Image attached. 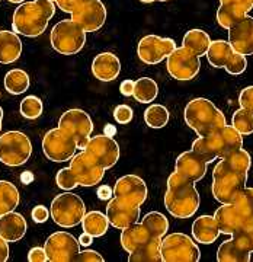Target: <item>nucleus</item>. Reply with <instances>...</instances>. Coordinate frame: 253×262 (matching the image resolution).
Wrapping results in <instances>:
<instances>
[{
    "instance_id": "ddd939ff",
    "label": "nucleus",
    "mask_w": 253,
    "mask_h": 262,
    "mask_svg": "<svg viewBox=\"0 0 253 262\" xmlns=\"http://www.w3.org/2000/svg\"><path fill=\"white\" fill-rule=\"evenodd\" d=\"M201 57L187 47H176V50L166 58L169 75L173 79L187 82L194 79L201 69Z\"/></svg>"
},
{
    "instance_id": "f704fd0d",
    "label": "nucleus",
    "mask_w": 253,
    "mask_h": 262,
    "mask_svg": "<svg viewBox=\"0 0 253 262\" xmlns=\"http://www.w3.org/2000/svg\"><path fill=\"white\" fill-rule=\"evenodd\" d=\"M19 201L20 195L18 188L9 181H0V215L15 211Z\"/></svg>"
},
{
    "instance_id": "6e6552de",
    "label": "nucleus",
    "mask_w": 253,
    "mask_h": 262,
    "mask_svg": "<svg viewBox=\"0 0 253 262\" xmlns=\"http://www.w3.org/2000/svg\"><path fill=\"white\" fill-rule=\"evenodd\" d=\"M50 211L56 225L70 229L82 223L86 214V206L80 196L64 191L53 200Z\"/></svg>"
},
{
    "instance_id": "aec40b11",
    "label": "nucleus",
    "mask_w": 253,
    "mask_h": 262,
    "mask_svg": "<svg viewBox=\"0 0 253 262\" xmlns=\"http://www.w3.org/2000/svg\"><path fill=\"white\" fill-rule=\"evenodd\" d=\"M83 150L94 155L96 160L105 169H111L120 160V146L112 137L106 134H99L90 137Z\"/></svg>"
},
{
    "instance_id": "39448f33",
    "label": "nucleus",
    "mask_w": 253,
    "mask_h": 262,
    "mask_svg": "<svg viewBox=\"0 0 253 262\" xmlns=\"http://www.w3.org/2000/svg\"><path fill=\"white\" fill-rule=\"evenodd\" d=\"M169 230V222L166 215L159 211H150L143 217L141 223H134L124 229L121 233L122 248L130 253L140 245L149 242L151 239H163Z\"/></svg>"
},
{
    "instance_id": "a18cd8bd",
    "label": "nucleus",
    "mask_w": 253,
    "mask_h": 262,
    "mask_svg": "<svg viewBox=\"0 0 253 262\" xmlns=\"http://www.w3.org/2000/svg\"><path fill=\"white\" fill-rule=\"evenodd\" d=\"M103 262V256L101 253L92 249H86V251H80L76 256L75 262Z\"/></svg>"
},
{
    "instance_id": "0eeeda50",
    "label": "nucleus",
    "mask_w": 253,
    "mask_h": 262,
    "mask_svg": "<svg viewBox=\"0 0 253 262\" xmlns=\"http://www.w3.org/2000/svg\"><path fill=\"white\" fill-rule=\"evenodd\" d=\"M86 31L73 19H63L57 22L51 29V47L58 54L63 56H75L82 51L86 44Z\"/></svg>"
},
{
    "instance_id": "2f4dec72",
    "label": "nucleus",
    "mask_w": 253,
    "mask_h": 262,
    "mask_svg": "<svg viewBox=\"0 0 253 262\" xmlns=\"http://www.w3.org/2000/svg\"><path fill=\"white\" fill-rule=\"evenodd\" d=\"M252 253L243 251L233 237L223 242L217 251V261L220 262H249Z\"/></svg>"
},
{
    "instance_id": "4d7b16f0",
    "label": "nucleus",
    "mask_w": 253,
    "mask_h": 262,
    "mask_svg": "<svg viewBox=\"0 0 253 262\" xmlns=\"http://www.w3.org/2000/svg\"><path fill=\"white\" fill-rule=\"evenodd\" d=\"M2 122H3V110H2V106H0V133H2Z\"/></svg>"
},
{
    "instance_id": "5fc2aeb1",
    "label": "nucleus",
    "mask_w": 253,
    "mask_h": 262,
    "mask_svg": "<svg viewBox=\"0 0 253 262\" xmlns=\"http://www.w3.org/2000/svg\"><path fill=\"white\" fill-rule=\"evenodd\" d=\"M20 179H22V182H24V184H31V181L34 179V175H32L29 170H27V172L20 177Z\"/></svg>"
},
{
    "instance_id": "dca6fc26",
    "label": "nucleus",
    "mask_w": 253,
    "mask_h": 262,
    "mask_svg": "<svg viewBox=\"0 0 253 262\" xmlns=\"http://www.w3.org/2000/svg\"><path fill=\"white\" fill-rule=\"evenodd\" d=\"M176 50V42L172 38L159 35H146L140 39L137 54L144 64H159Z\"/></svg>"
},
{
    "instance_id": "412c9836",
    "label": "nucleus",
    "mask_w": 253,
    "mask_h": 262,
    "mask_svg": "<svg viewBox=\"0 0 253 262\" xmlns=\"http://www.w3.org/2000/svg\"><path fill=\"white\" fill-rule=\"evenodd\" d=\"M141 215V207L131 206L113 196L106 206V217L115 229H127L139 222Z\"/></svg>"
},
{
    "instance_id": "1a4fd4ad",
    "label": "nucleus",
    "mask_w": 253,
    "mask_h": 262,
    "mask_svg": "<svg viewBox=\"0 0 253 262\" xmlns=\"http://www.w3.org/2000/svg\"><path fill=\"white\" fill-rule=\"evenodd\" d=\"M32 155L29 137L22 131H8L0 136V162L16 168L25 165Z\"/></svg>"
},
{
    "instance_id": "e433bc0d",
    "label": "nucleus",
    "mask_w": 253,
    "mask_h": 262,
    "mask_svg": "<svg viewBox=\"0 0 253 262\" xmlns=\"http://www.w3.org/2000/svg\"><path fill=\"white\" fill-rule=\"evenodd\" d=\"M170 118L168 108L160 103H151L144 111V121L150 128H163L166 127Z\"/></svg>"
},
{
    "instance_id": "9b49d317",
    "label": "nucleus",
    "mask_w": 253,
    "mask_h": 262,
    "mask_svg": "<svg viewBox=\"0 0 253 262\" xmlns=\"http://www.w3.org/2000/svg\"><path fill=\"white\" fill-rule=\"evenodd\" d=\"M79 149L77 140L66 130L57 127L45 133L42 139V151L45 158L51 162H66L72 160Z\"/></svg>"
},
{
    "instance_id": "6e6d98bb",
    "label": "nucleus",
    "mask_w": 253,
    "mask_h": 262,
    "mask_svg": "<svg viewBox=\"0 0 253 262\" xmlns=\"http://www.w3.org/2000/svg\"><path fill=\"white\" fill-rule=\"evenodd\" d=\"M117 133L115 130V127H112L111 124H106V127H105V133L103 134H106V136H109V137H113V134Z\"/></svg>"
},
{
    "instance_id": "473e14b6",
    "label": "nucleus",
    "mask_w": 253,
    "mask_h": 262,
    "mask_svg": "<svg viewBox=\"0 0 253 262\" xmlns=\"http://www.w3.org/2000/svg\"><path fill=\"white\" fill-rule=\"evenodd\" d=\"M109 220L106 214H103L101 211H89L86 213L82 220V227L84 232L92 234L94 237H101L108 232L109 227Z\"/></svg>"
},
{
    "instance_id": "f03ea898",
    "label": "nucleus",
    "mask_w": 253,
    "mask_h": 262,
    "mask_svg": "<svg viewBox=\"0 0 253 262\" xmlns=\"http://www.w3.org/2000/svg\"><path fill=\"white\" fill-rule=\"evenodd\" d=\"M57 5L53 0L24 2L13 12L12 31L28 38L39 37L47 29L48 22L56 13Z\"/></svg>"
},
{
    "instance_id": "4468645a",
    "label": "nucleus",
    "mask_w": 253,
    "mask_h": 262,
    "mask_svg": "<svg viewBox=\"0 0 253 262\" xmlns=\"http://www.w3.org/2000/svg\"><path fill=\"white\" fill-rule=\"evenodd\" d=\"M58 127L66 130L67 133H70L77 140L79 149L83 150L87 144V141L90 140V136L94 131V122L86 111L79 110V108H73V110L66 111L60 117Z\"/></svg>"
},
{
    "instance_id": "5701e85b",
    "label": "nucleus",
    "mask_w": 253,
    "mask_h": 262,
    "mask_svg": "<svg viewBox=\"0 0 253 262\" xmlns=\"http://www.w3.org/2000/svg\"><path fill=\"white\" fill-rule=\"evenodd\" d=\"M228 42L236 53L243 56L253 54V18L246 16L228 29Z\"/></svg>"
},
{
    "instance_id": "864d4df0",
    "label": "nucleus",
    "mask_w": 253,
    "mask_h": 262,
    "mask_svg": "<svg viewBox=\"0 0 253 262\" xmlns=\"http://www.w3.org/2000/svg\"><path fill=\"white\" fill-rule=\"evenodd\" d=\"M220 2H236L243 6H247L249 9H253V0H220Z\"/></svg>"
},
{
    "instance_id": "4be33fe9",
    "label": "nucleus",
    "mask_w": 253,
    "mask_h": 262,
    "mask_svg": "<svg viewBox=\"0 0 253 262\" xmlns=\"http://www.w3.org/2000/svg\"><path fill=\"white\" fill-rule=\"evenodd\" d=\"M206 166H208V163L201 155H198L194 150H189V151H183L182 155H179L176 159V165H175V170L185 179L197 184L198 181H201L205 177Z\"/></svg>"
},
{
    "instance_id": "393cba45",
    "label": "nucleus",
    "mask_w": 253,
    "mask_h": 262,
    "mask_svg": "<svg viewBox=\"0 0 253 262\" xmlns=\"http://www.w3.org/2000/svg\"><path fill=\"white\" fill-rule=\"evenodd\" d=\"M27 220L16 211L0 215V236L8 242H19L27 233Z\"/></svg>"
},
{
    "instance_id": "bf43d9fd",
    "label": "nucleus",
    "mask_w": 253,
    "mask_h": 262,
    "mask_svg": "<svg viewBox=\"0 0 253 262\" xmlns=\"http://www.w3.org/2000/svg\"><path fill=\"white\" fill-rule=\"evenodd\" d=\"M10 3H16V5H20V3H24V2H27V0H8Z\"/></svg>"
},
{
    "instance_id": "20e7f679",
    "label": "nucleus",
    "mask_w": 253,
    "mask_h": 262,
    "mask_svg": "<svg viewBox=\"0 0 253 262\" xmlns=\"http://www.w3.org/2000/svg\"><path fill=\"white\" fill-rule=\"evenodd\" d=\"M243 147V136L233 125H227L213 131L206 136H198L192 143V150L201 155L206 163L223 159L236 150Z\"/></svg>"
},
{
    "instance_id": "c03bdc74",
    "label": "nucleus",
    "mask_w": 253,
    "mask_h": 262,
    "mask_svg": "<svg viewBox=\"0 0 253 262\" xmlns=\"http://www.w3.org/2000/svg\"><path fill=\"white\" fill-rule=\"evenodd\" d=\"M239 103L242 108L253 111V86H246L239 95Z\"/></svg>"
},
{
    "instance_id": "bb28decb",
    "label": "nucleus",
    "mask_w": 253,
    "mask_h": 262,
    "mask_svg": "<svg viewBox=\"0 0 253 262\" xmlns=\"http://www.w3.org/2000/svg\"><path fill=\"white\" fill-rule=\"evenodd\" d=\"M236 53L232 44L224 39H216L211 41V46L206 51V60L208 63L216 69H225L233 63Z\"/></svg>"
},
{
    "instance_id": "8fccbe9b",
    "label": "nucleus",
    "mask_w": 253,
    "mask_h": 262,
    "mask_svg": "<svg viewBox=\"0 0 253 262\" xmlns=\"http://www.w3.org/2000/svg\"><path fill=\"white\" fill-rule=\"evenodd\" d=\"M98 198L103 200V201H109L111 198H113V189L109 185H101L98 188Z\"/></svg>"
},
{
    "instance_id": "f8f14e48",
    "label": "nucleus",
    "mask_w": 253,
    "mask_h": 262,
    "mask_svg": "<svg viewBox=\"0 0 253 262\" xmlns=\"http://www.w3.org/2000/svg\"><path fill=\"white\" fill-rule=\"evenodd\" d=\"M68 169L75 182L80 187H95L101 184L106 170L94 155L86 150H82L72 158Z\"/></svg>"
},
{
    "instance_id": "a19ab883",
    "label": "nucleus",
    "mask_w": 253,
    "mask_h": 262,
    "mask_svg": "<svg viewBox=\"0 0 253 262\" xmlns=\"http://www.w3.org/2000/svg\"><path fill=\"white\" fill-rule=\"evenodd\" d=\"M132 117H134V111H132L131 106L121 103L118 105L115 110H113V118L118 124H128L131 121Z\"/></svg>"
},
{
    "instance_id": "9d476101",
    "label": "nucleus",
    "mask_w": 253,
    "mask_h": 262,
    "mask_svg": "<svg viewBox=\"0 0 253 262\" xmlns=\"http://www.w3.org/2000/svg\"><path fill=\"white\" fill-rule=\"evenodd\" d=\"M162 258L165 262H198L201 251L188 234L170 233L162 239Z\"/></svg>"
},
{
    "instance_id": "3c124183",
    "label": "nucleus",
    "mask_w": 253,
    "mask_h": 262,
    "mask_svg": "<svg viewBox=\"0 0 253 262\" xmlns=\"http://www.w3.org/2000/svg\"><path fill=\"white\" fill-rule=\"evenodd\" d=\"M9 242L5 241L2 236H0V262H6L9 259Z\"/></svg>"
},
{
    "instance_id": "de8ad7c7",
    "label": "nucleus",
    "mask_w": 253,
    "mask_h": 262,
    "mask_svg": "<svg viewBox=\"0 0 253 262\" xmlns=\"http://www.w3.org/2000/svg\"><path fill=\"white\" fill-rule=\"evenodd\" d=\"M53 2L56 3L58 9H61L63 12H67V13H72L84 0H53Z\"/></svg>"
},
{
    "instance_id": "052dcab7",
    "label": "nucleus",
    "mask_w": 253,
    "mask_h": 262,
    "mask_svg": "<svg viewBox=\"0 0 253 262\" xmlns=\"http://www.w3.org/2000/svg\"><path fill=\"white\" fill-rule=\"evenodd\" d=\"M0 96H2V95H0Z\"/></svg>"
},
{
    "instance_id": "b1692460",
    "label": "nucleus",
    "mask_w": 253,
    "mask_h": 262,
    "mask_svg": "<svg viewBox=\"0 0 253 262\" xmlns=\"http://www.w3.org/2000/svg\"><path fill=\"white\" fill-rule=\"evenodd\" d=\"M92 73L101 82H112L121 73V61L113 53H101L92 61Z\"/></svg>"
},
{
    "instance_id": "603ef678",
    "label": "nucleus",
    "mask_w": 253,
    "mask_h": 262,
    "mask_svg": "<svg viewBox=\"0 0 253 262\" xmlns=\"http://www.w3.org/2000/svg\"><path fill=\"white\" fill-rule=\"evenodd\" d=\"M79 244H80V246H84V248L90 246V245L94 244V236L89 234L87 232H83L79 236Z\"/></svg>"
},
{
    "instance_id": "cd10ccee",
    "label": "nucleus",
    "mask_w": 253,
    "mask_h": 262,
    "mask_svg": "<svg viewBox=\"0 0 253 262\" xmlns=\"http://www.w3.org/2000/svg\"><path fill=\"white\" fill-rule=\"evenodd\" d=\"M22 54V41L15 31H0V63L12 64Z\"/></svg>"
},
{
    "instance_id": "7c9ffc66",
    "label": "nucleus",
    "mask_w": 253,
    "mask_h": 262,
    "mask_svg": "<svg viewBox=\"0 0 253 262\" xmlns=\"http://www.w3.org/2000/svg\"><path fill=\"white\" fill-rule=\"evenodd\" d=\"M182 46L189 48L191 51H194L197 56H206V51L211 46V38L202 29H191L183 35Z\"/></svg>"
},
{
    "instance_id": "423d86ee",
    "label": "nucleus",
    "mask_w": 253,
    "mask_h": 262,
    "mask_svg": "<svg viewBox=\"0 0 253 262\" xmlns=\"http://www.w3.org/2000/svg\"><path fill=\"white\" fill-rule=\"evenodd\" d=\"M183 117L188 127L195 131L198 136H206L227 124L221 110H218L214 102L206 98H195L188 102Z\"/></svg>"
},
{
    "instance_id": "09e8293b",
    "label": "nucleus",
    "mask_w": 253,
    "mask_h": 262,
    "mask_svg": "<svg viewBox=\"0 0 253 262\" xmlns=\"http://www.w3.org/2000/svg\"><path fill=\"white\" fill-rule=\"evenodd\" d=\"M134 88H135V82L131 80V79H125L120 84V92L124 96H132L134 95Z\"/></svg>"
},
{
    "instance_id": "6ab92c4d",
    "label": "nucleus",
    "mask_w": 253,
    "mask_h": 262,
    "mask_svg": "<svg viewBox=\"0 0 253 262\" xmlns=\"http://www.w3.org/2000/svg\"><path fill=\"white\" fill-rule=\"evenodd\" d=\"M149 195L147 184L144 179L137 175H124L115 182L113 187V196L120 198L121 201L131 204V206L141 207Z\"/></svg>"
},
{
    "instance_id": "7ed1b4c3",
    "label": "nucleus",
    "mask_w": 253,
    "mask_h": 262,
    "mask_svg": "<svg viewBox=\"0 0 253 262\" xmlns=\"http://www.w3.org/2000/svg\"><path fill=\"white\" fill-rule=\"evenodd\" d=\"M201 204L195 184L185 179L175 170L168 178L165 194V207L170 215L176 219H189L195 214Z\"/></svg>"
},
{
    "instance_id": "2eb2a0df",
    "label": "nucleus",
    "mask_w": 253,
    "mask_h": 262,
    "mask_svg": "<svg viewBox=\"0 0 253 262\" xmlns=\"http://www.w3.org/2000/svg\"><path fill=\"white\" fill-rule=\"evenodd\" d=\"M45 252L50 262H73L80 252V244L68 232H56L45 241Z\"/></svg>"
},
{
    "instance_id": "f257e3e1",
    "label": "nucleus",
    "mask_w": 253,
    "mask_h": 262,
    "mask_svg": "<svg viewBox=\"0 0 253 262\" xmlns=\"http://www.w3.org/2000/svg\"><path fill=\"white\" fill-rule=\"evenodd\" d=\"M252 158L239 149L220 160L213 172V195L221 204H233L246 188Z\"/></svg>"
},
{
    "instance_id": "49530a36",
    "label": "nucleus",
    "mask_w": 253,
    "mask_h": 262,
    "mask_svg": "<svg viewBox=\"0 0 253 262\" xmlns=\"http://www.w3.org/2000/svg\"><path fill=\"white\" fill-rule=\"evenodd\" d=\"M28 261L29 262H45L48 261L47 252H45V248H39L35 246L32 248L28 253Z\"/></svg>"
},
{
    "instance_id": "a211bd4d",
    "label": "nucleus",
    "mask_w": 253,
    "mask_h": 262,
    "mask_svg": "<svg viewBox=\"0 0 253 262\" xmlns=\"http://www.w3.org/2000/svg\"><path fill=\"white\" fill-rule=\"evenodd\" d=\"M72 19L86 32H96L106 20V8L101 0H84L72 12Z\"/></svg>"
},
{
    "instance_id": "c85d7f7f",
    "label": "nucleus",
    "mask_w": 253,
    "mask_h": 262,
    "mask_svg": "<svg viewBox=\"0 0 253 262\" xmlns=\"http://www.w3.org/2000/svg\"><path fill=\"white\" fill-rule=\"evenodd\" d=\"M250 10L252 9L235 2H220V8L217 9V22L221 28L230 29L246 18Z\"/></svg>"
},
{
    "instance_id": "4c0bfd02",
    "label": "nucleus",
    "mask_w": 253,
    "mask_h": 262,
    "mask_svg": "<svg viewBox=\"0 0 253 262\" xmlns=\"http://www.w3.org/2000/svg\"><path fill=\"white\" fill-rule=\"evenodd\" d=\"M19 111H20V115L27 120H37L42 115V111H44V105H42V101L35 96V95H29L27 98H24L20 101V105H19Z\"/></svg>"
},
{
    "instance_id": "c756f323",
    "label": "nucleus",
    "mask_w": 253,
    "mask_h": 262,
    "mask_svg": "<svg viewBox=\"0 0 253 262\" xmlns=\"http://www.w3.org/2000/svg\"><path fill=\"white\" fill-rule=\"evenodd\" d=\"M130 262H160L162 258V239L156 237L146 244L140 245L132 252L128 253Z\"/></svg>"
},
{
    "instance_id": "72a5a7b5",
    "label": "nucleus",
    "mask_w": 253,
    "mask_h": 262,
    "mask_svg": "<svg viewBox=\"0 0 253 262\" xmlns=\"http://www.w3.org/2000/svg\"><path fill=\"white\" fill-rule=\"evenodd\" d=\"M31 79L25 70L13 69L5 76V88L10 95H22L29 89Z\"/></svg>"
},
{
    "instance_id": "c9c22d12",
    "label": "nucleus",
    "mask_w": 253,
    "mask_h": 262,
    "mask_svg": "<svg viewBox=\"0 0 253 262\" xmlns=\"http://www.w3.org/2000/svg\"><path fill=\"white\" fill-rule=\"evenodd\" d=\"M159 95V86L150 77H140L135 80L132 98L140 103L153 102Z\"/></svg>"
},
{
    "instance_id": "f3484780",
    "label": "nucleus",
    "mask_w": 253,
    "mask_h": 262,
    "mask_svg": "<svg viewBox=\"0 0 253 262\" xmlns=\"http://www.w3.org/2000/svg\"><path fill=\"white\" fill-rule=\"evenodd\" d=\"M220 232L224 234H236L253 227V219L236 204H223L214 213Z\"/></svg>"
},
{
    "instance_id": "58836bf2",
    "label": "nucleus",
    "mask_w": 253,
    "mask_h": 262,
    "mask_svg": "<svg viewBox=\"0 0 253 262\" xmlns=\"http://www.w3.org/2000/svg\"><path fill=\"white\" fill-rule=\"evenodd\" d=\"M232 125H233L236 130L239 131L242 136H250L253 133V111L240 106V110H237V111L233 114Z\"/></svg>"
},
{
    "instance_id": "79ce46f5",
    "label": "nucleus",
    "mask_w": 253,
    "mask_h": 262,
    "mask_svg": "<svg viewBox=\"0 0 253 262\" xmlns=\"http://www.w3.org/2000/svg\"><path fill=\"white\" fill-rule=\"evenodd\" d=\"M246 67H247V60H246V56L243 54H236L235 60H233V63L228 66V67H225V72L228 73V75H242L244 70H246Z\"/></svg>"
},
{
    "instance_id": "a878e982",
    "label": "nucleus",
    "mask_w": 253,
    "mask_h": 262,
    "mask_svg": "<svg viewBox=\"0 0 253 262\" xmlns=\"http://www.w3.org/2000/svg\"><path fill=\"white\" fill-rule=\"evenodd\" d=\"M221 234L220 227L214 215H201L195 219L192 225V236L195 242L202 245H211Z\"/></svg>"
},
{
    "instance_id": "13d9d810",
    "label": "nucleus",
    "mask_w": 253,
    "mask_h": 262,
    "mask_svg": "<svg viewBox=\"0 0 253 262\" xmlns=\"http://www.w3.org/2000/svg\"><path fill=\"white\" fill-rule=\"evenodd\" d=\"M143 3H153V2H168V0H140Z\"/></svg>"
},
{
    "instance_id": "37998d69",
    "label": "nucleus",
    "mask_w": 253,
    "mask_h": 262,
    "mask_svg": "<svg viewBox=\"0 0 253 262\" xmlns=\"http://www.w3.org/2000/svg\"><path fill=\"white\" fill-rule=\"evenodd\" d=\"M51 215V211L48 210L45 206H35L32 208V211H31V217H32V220L38 223V225H41V223H45L48 220V217Z\"/></svg>"
},
{
    "instance_id": "ea45409f",
    "label": "nucleus",
    "mask_w": 253,
    "mask_h": 262,
    "mask_svg": "<svg viewBox=\"0 0 253 262\" xmlns=\"http://www.w3.org/2000/svg\"><path fill=\"white\" fill-rule=\"evenodd\" d=\"M56 182L57 187L61 188L63 191H72L73 188L77 187V184L75 182V179L72 177L70 169L68 168L60 169V170H58V173H57L56 177Z\"/></svg>"
}]
</instances>
